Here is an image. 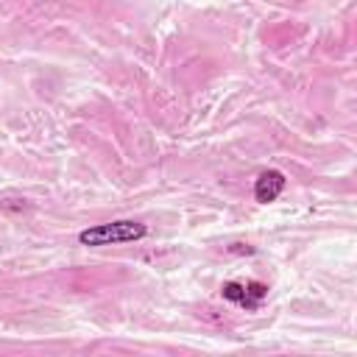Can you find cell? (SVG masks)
I'll use <instances>...</instances> for the list:
<instances>
[{
	"instance_id": "cell-2",
	"label": "cell",
	"mask_w": 357,
	"mask_h": 357,
	"mask_svg": "<svg viewBox=\"0 0 357 357\" xmlns=\"http://www.w3.org/2000/svg\"><path fill=\"white\" fill-rule=\"evenodd\" d=\"M220 293H223V298H229L245 310H257L259 301L268 296V284H262V282H226L220 287Z\"/></svg>"
},
{
	"instance_id": "cell-3",
	"label": "cell",
	"mask_w": 357,
	"mask_h": 357,
	"mask_svg": "<svg viewBox=\"0 0 357 357\" xmlns=\"http://www.w3.org/2000/svg\"><path fill=\"white\" fill-rule=\"evenodd\" d=\"M284 184H287V178H284L282 170H265V173H259L257 184H254V198L259 204H271V201L279 198V192L284 190Z\"/></svg>"
},
{
	"instance_id": "cell-1",
	"label": "cell",
	"mask_w": 357,
	"mask_h": 357,
	"mask_svg": "<svg viewBox=\"0 0 357 357\" xmlns=\"http://www.w3.org/2000/svg\"><path fill=\"white\" fill-rule=\"evenodd\" d=\"M148 234V226L139 220H112V223H98L84 231H78L81 245H117V243H134Z\"/></svg>"
}]
</instances>
